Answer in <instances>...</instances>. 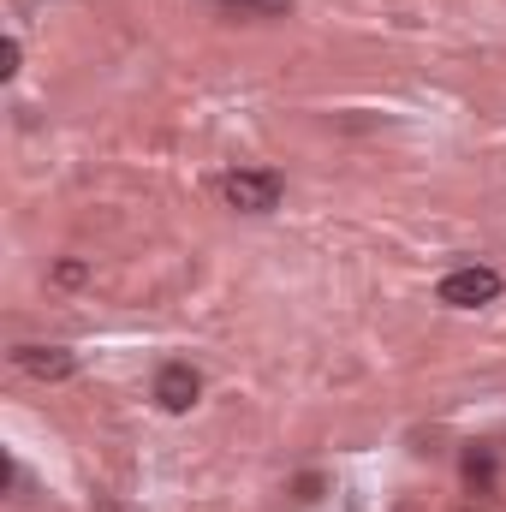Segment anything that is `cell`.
I'll use <instances>...</instances> for the list:
<instances>
[{
  "label": "cell",
  "mask_w": 506,
  "mask_h": 512,
  "mask_svg": "<svg viewBox=\"0 0 506 512\" xmlns=\"http://www.w3.org/2000/svg\"><path fill=\"white\" fill-rule=\"evenodd\" d=\"M501 298V274L495 268H453L447 280H441V304H453V310H477V304H495Z\"/></svg>",
  "instance_id": "6da1fadb"
},
{
  "label": "cell",
  "mask_w": 506,
  "mask_h": 512,
  "mask_svg": "<svg viewBox=\"0 0 506 512\" xmlns=\"http://www.w3.org/2000/svg\"><path fill=\"white\" fill-rule=\"evenodd\" d=\"M221 197L233 203V209H245V215H268L274 203H280V173H227L221 179Z\"/></svg>",
  "instance_id": "7a4b0ae2"
},
{
  "label": "cell",
  "mask_w": 506,
  "mask_h": 512,
  "mask_svg": "<svg viewBox=\"0 0 506 512\" xmlns=\"http://www.w3.org/2000/svg\"><path fill=\"white\" fill-rule=\"evenodd\" d=\"M197 393H203V382H197L191 364H167V370L155 376V399H161V411H191Z\"/></svg>",
  "instance_id": "3957f363"
},
{
  "label": "cell",
  "mask_w": 506,
  "mask_h": 512,
  "mask_svg": "<svg viewBox=\"0 0 506 512\" xmlns=\"http://www.w3.org/2000/svg\"><path fill=\"white\" fill-rule=\"evenodd\" d=\"M12 358H18V370H24V376H48V382L72 376V352H60V346H18Z\"/></svg>",
  "instance_id": "277c9868"
},
{
  "label": "cell",
  "mask_w": 506,
  "mask_h": 512,
  "mask_svg": "<svg viewBox=\"0 0 506 512\" xmlns=\"http://www.w3.org/2000/svg\"><path fill=\"white\" fill-rule=\"evenodd\" d=\"M12 72H18V42L6 36V42H0V78H12Z\"/></svg>",
  "instance_id": "5b68a950"
},
{
  "label": "cell",
  "mask_w": 506,
  "mask_h": 512,
  "mask_svg": "<svg viewBox=\"0 0 506 512\" xmlns=\"http://www.w3.org/2000/svg\"><path fill=\"white\" fill-rule=\"evenodd\" d=\"M262 6H286V0H262Z\"/></svg>",
  "instance_id": "8992f818"
},
{
  "label": "cell",
  "mask_w": 506,
  "mask_h": 512,
  "mask_svg": "<svg viewBox=\"0 0 506 512\" xmlns=\"http://www.w3.org/2000/svg\"><path fill=\"white\" fill-rule=\"evenodd\" d=\"M399 512H411V507H399Z\"/></svg>",
  "instance_id": "52a82bcc"
}]
</instances>
